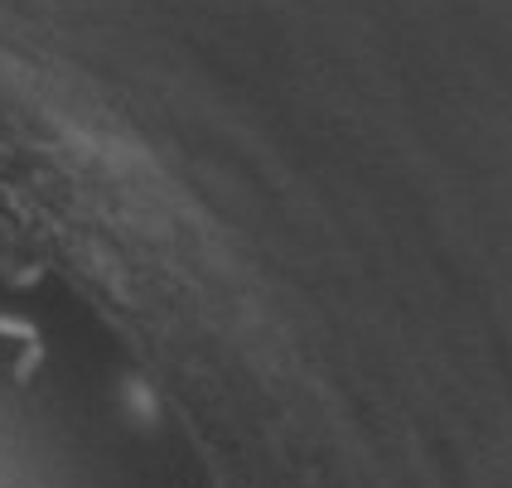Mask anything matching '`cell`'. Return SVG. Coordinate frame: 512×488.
I'll return each mask as SVG.
<instances>
[{"label":"cell","instance_id":"6da1fadb","mask_svg":"<svg viewBox=\"0 0 512 488\" xmlns=\"http://www.w3.org/2000/svg\"><path fill=\"white\" fill-rule=\"evenodd\" d=\"M39 363V339L29 324L0 319V373L5 377H29Z\"/></svg>","mask_w":512,"mask_h":488}]
</instances>
